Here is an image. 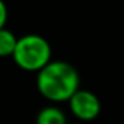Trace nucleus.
Segmentation results:
<instances>
[{"instance_id":"f257e3e1","label":"nucleus","mask_w":124,"mask_h":124,"mask_svg":"<svg viewBox=\"0 0 124 124\" xmlns=\"http://www.w3.org/2000/svg\"><path fill=\"white\" fill-rule=\"evenodd\" d=\"M80 78L76 67L63 60H51L37 73V89L54 104L69 102L80 89Z\"/></svg>"},{"instance_id":"f03ea898","label":"nucleus","mask_w":124,"mask_h":124,"mask_svg":"<svg viewBox=\"0 0 124 124\" xmlns=\"http://www.w3.org/2000/svg\"><path fill=\"white\" fill-rule=\"evenodd\" d=\"M50 42L37 34H28L18 39L12 55L15 64L25 72H39L51 61Z\"/></svg>"},{"instance_id":"7ed1b4c3","label":"nucleus","mask_w":124,"mask_h":124,"mask_svg":"<svg viewBox=\"0 0 124 124\" xmlns=\"http://www.w3.org/2000/svg\"><path fill=\"white\" fill-rule=\"evenodd\" d=\"M69 108L75 118H78L79 123H89L99 117L101 114V101L99 98L86 89H79L70 99H69Z\"/></svg>"},{"instance_id":"20e7f679","label":"nucleus","mask_w":124,"mask_h":124,"mask_svg":"<svg viewBox=\"0 0 124 124\" xmlns=\"http://www.w3.org/2000/svg\"><path fill=\"white\" fill-rule=\"evenodd\" d=\"M35 124H69V123H67V115L61 108L55 105H48L44 107L37 114Z\"/></svg>"},{"instance_id":"39448f33","label":"nucleus","mask_w":124,"mask_h":124,"mask_svg":"<svg viewBox=\"0 0 124 124\" xmlns=\"http://www.w3.org/2000/svg\"><path fill=\"white\" fill-rule=\"evenodd\" d=\"M18 37L8 28L0 29V57H12L18 44Z\"/></svg>"},{"instance_id":"423d86ee","label":"nucleus","mask_w":124,"mask_h":124,"mask_svg":"<svg viewBox=\"0 0 124 124\" xmlns=\"http://www.w3.org/2000/svg\"><path fill=\"white\" fill-rule=\"evenodd\" d=\"M9 18V12H8V6L3 0H0V29L6 28V22Z\"/></svg>"},{"instance_id":"0eeeda50","label":"nucleus","mask_w":124,"mask_h":124,"mask_svg":"<svg viewBox=\"0 0 124 124\" xmlns=\"http://www.w3.org/2000/svg\"><path fill=\"white\" fill-rule=\"evenodd\" d=\"M69 124H83V123H79V121H78V123H69Z\"/></svg>"}]
</instances>
